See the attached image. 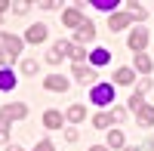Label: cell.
<instances>
[{
  "label": "cell",
  "mask_w": 154,
  "mask_h": 151,
  "mask_svg": "<svg viewBox=\"0 0 154 151\" xmlns=\"http://www.w3.org/2000/svg\"><path fill=\"white\" fill-rule=\"evenodd\" d=\"M89 102L93 105H111L114 102V86L111 83H96L93 93H89Z\"/></svg>",
  "instance_id": "6da1fadb"
},
{
  "label": "cell",
  "mask_w": 154,
  "mask_h": 151,
  "mask_svg": "<svg viewBox=\"0 0 154 151\" xmlns=\"http://www.w3.org/2000/svg\"><path fill=\"white\" fill-rule=\"evenodd\" d=\"M0 46H3L6 56L16 59V56L22 53V37H16V34H0Z\"/></svg>",
  "instance_id": "7a4b0ae2"
},
{
  "label": "cell",
  "mask_w": 154,
  "mask_h": 151,
  "mask_svg": "<svg viewBox=\"0 0 154 151\" xmlns=\"http://www.w3.org/2000/svg\"><path fill=\"white\" fill-rule=\"evenodd\" d=\"M43 86H46L49 93H65L68 90V80L62 77V74H49V77L43 80Z\"/></svg>",
  "instance_id": "3957f363"
},
{
  "label": "cell",
  "mask_w": 154,
  "mask_h": 151,
  "mask_svg": "<svg viewBox=\"0 0 154 151\" xmlns=\"http://www.w3.org/2000/svg\"><path fill=\"white\" fill-rule=\"evenodd\" d=\"M145 43H148V34H145V31H133V34H130V40H126V46H130L136 56L145 49Z\"/></svg>",
  "instance_id": "277c9868"
},
{
  "label": "cell",
  "mask_w": 154,
  "mask_h": 151,
  "mask_svg": "<svg viewBox=\"0 0 154 151\" xmlns=\"http://www.w3.org/2000/svg\"><path fill=\"white\" fill-rule=\"evenodd\" d=\"M25 40H28V43H43V40H46V25H40V22L31 25L28 34H25Z\"/></svg>",
  "instance_id": "5b68a950"
},
{
  "label": "cell",
  "mask_w": 154,
  "mask_h": 151,
  "mask_svg": "<svg viewBox=\"0 0 154 151\" xmlns=\"http://www.w3.org/2000/svg\"><path fill=\"white\" fill-rule=\"evenodd\" d=\"M96 40V28H93V22H83L80 28H77V43H93Z\"/></svg>",
  "instance_id": "8992f818"
},
{
  "label": "cell",
  "mask_w": 154,
  "mask_h": 151,
  "mask_svg": "<svg viewBox=\"0 0 154 151\" xmlns=\"http://www.w3.org/2000/svg\"><path fill=\"white\" fill-rule=\"evenodd\" d=\"M130 22H133L130 12H114V16L108 19V28H111V31H120V28H126Z\"/></svg>",
  "instance_id": "52a82bcc"
},
{
  "label": "cell",
  "mask_w": 154,
  "mask_h": 151,
  "mask_svg": "<svg viewBox=\"0 0 154 151\" xmlns=\"http://www.w3.org/2000/svg\"><path fill=\"white\" fill-rule=\"evenodd\" d=\"M0 114H3L6 120H22L25 114H28V108H25V105H6L3 111H0Z\"/></svg>",
  "instance_id": "ba28073f"
},
{
  "label": "cell",
  "mask_w": 154,
  "mask_h": 151,
  "mask_svg": "<svg viewBox=\"0 0 154 151\" xmlns=\"http://www.w3.org/2000/svg\"><path fill=\"white\" fill-rule=\"evenodd\" d=\"M74 77L80 80V83H96V80H99L96 71H93V68H83V65H74Z\"/></svg>",
  "instance_id": "9c48e42d"
},
{
  "label": "cell",
  "mask_w": 154,
  "mask_h": 151,
  "mask_svg": "<svg viewBox=\"0 0 154 151\" xmlns=\"http://www.w3.org/2000/svg\"><path fill=\"white\" fill-rule=\"evenodd\" d=\"M62 22H65L68 28H80V25H83V16H80V9H68L65 16H62Z\"/></svg>",
  "instance_id": "30bf717a"
},
{
  "label": "cell",
  "mask_w": 154,
  "mask_h": 151,
  "mask_svg": "<svg viewBox=\"0 0 154 151\" xmlns=\"http://www.w3.org/2000/svg\"><path fill=\"white\" fill-rule=\"evenodd\" d=\"M16 86V74L9 68H0V90H12Z\"/></svg>",
  "instance_id": "8fae6325"
},
{
  "label": "cell",
  "mask_w": 154,
  "mask_h": 151,
  "mask_svg": "<svg viewBox=\"0 0 154 151\" xmlns=\"http://www.w3.org/2000/svg\"><path fill=\"white\" fill-rule=\"evenodd\" d=\"M108 59H111V53L108 49H93V53H89V62H93V65H108Z\"/></svg>",
  "instance_id": "7c38bea8"
},
{
  "label": "cell",
  "mask_w": 154,
  "mask_h": 151,
  "mask_svg": "<svg viewBox=\"0 0 154 151\" xmlns=\"http://www.w3.org/2000/svg\"><path fill=\"white\" fill-rule=\"evenodd\" d=\"M43 127L59 130V127H62V114H59V111H46V114H43Z\"/></svg>",
  "instance_id": "4fadbf2b"
},
{
  "label": "cell",
  "mask_w": 154,
  "mask_h": 151,
  "mask_svg": "<svg viewBox=\"0 0 154 151\" xmlns=\"http://www.w3.org/2000/svg\"><path fill=\"white\" fill-rule=\"evenodd\" d=\"M114 80H117L120 86H130V83L136 80V74H133L130 68H117V74H114Z\"/></svg>",
  "instance_id": "5bb4252c"
},
{
  "label": "cell",
  "mask_w": 154,
  "mask_h": 151,
  "mask_svg": "<svg viewBox=\"0 0 154 151\" xmlns=\"http://www.w3.org/2000/svg\"><path fill=\"white\" fill-rule=\"evenodd\" d=\"M65 117L77 123V120H83V117H86V108H83V105H71V108L65 111Z\"/></svg>",
  "instance_id": "9a60e30c"
},
{
  "label": "cell",
  "mask_w": 154,
  "mask_h": 151,
  "mask_svg": "<svg viewBox=\"0 0 154 151\" xmlns=\"http://www.w3.org/2000/svg\"><path fill=\"white\" fill-rule=\"evenodd\" d=\"M139 123H142V127H151L154 123V105H145L142 111H139Z\"/></svg>",
  "instance_id": "2e32d148"
},
{
  "label": "cell",
  "mask_w": 154,
  "mask_h": 151,
  "mask_svg": "<svg viewBox=\"0 0 154 151\" xmlns=\"http://www.w3.org/2000/svg\"><path fill=\"white\" fill-rule=\"evenodd\" d=\"M108 148H123V133L120 130H108Z\"/></svg>",
  "instance_id": "e0dca14e"
},
{
  "label": "cell",
  "mask_w": 154,
  "mask_h": 151,
  "mask_svg": "<svg viewBox=\"0 0 154 151\" xmlns=\"http://www.w3.org/2000/svg\"><path fill=\"white\" fill-rule=\"evenodd\" d=\"M53 49H56V53H59V56H62V59H65V56H71V53H74V46H71V43H68V40H59V43H56V46H53Z\"/></svg>",
  "instance_id": "ac0fdd59"
},
{
  "label": "cell",
  "mask_w": 154,
  "mask_h": 151,
  "mask_svg": "<svg viewBox=\"0 0 154 151\" xmlns=\"http://www.w3.org/2000/svg\"><path fill=\"white\" fill-rule=\"evenodd\" d=\"M126 105H130V108L136 111V114H139V111L145 108V102H142V93H133V96H130V102H126Z\"/></svg>",
  "instance_id": "d6986e66"
},
{
  "label": "cell",
  "mask_w": 154,
  "mask_h": 151,
  "mask_svg": "<svg viewBox=\"0 0 154 151\" xmlns=\"http://www.w3.org/2000/svg\"><path fill=\"white\" fill-rule=\"evenodd\" d=\"M136 68L142 71V74H148V71H151V59H148V56H142V53H139V56H136Z\"/></svg>",
  "instance_id": "ffe728a7"
},
{
  "label": "cell",
  "mask_w": 154,
  "mask_h": 151,
  "mask_svg": "<svg viewBox=\"0 0 154 151\" xmlns=\"http://www.w3.org/2000/svg\"><path fill=\"white\" fill-rule=\"evenodd\" d=\"M111 120H114L111 114H96V120H93V127H96V130H105V127H111Z\"/></svg>",
  "instance_id": "44dd1931"
},
{
  "label": "cell",
  "mask_w": 154,
  "mask_h": 151,
  "mask_svg": "<svg viewBox=\"0 0 154 151\" xmlns=\"http://www.w3.org/2000/svg\"><path fill=\"white\" fill-rule=\"evenodd\" d=\"M71 59L77 62V65H83V59H86V49H83V46H74V53H71Z\"/></svg>",
  "instance_id": "7402d4cb"
},
{
  "label": "cell",
  "mask_w": 154,
  "mask_h": 151,
  "mask_svg": "<svg viewBox=\"0 0 154 151\" xmlns=\"http://www.w3.org/2000/svg\"><path fill=\"white\" fill-rule=\"evenodd\" d=\"M22 71H25V74H37V62H34V59H25V62H22Z\"/></svg>",
  "instance_id": "603a6c76"
},
{
  "label": "cell",
  "mask_w": 154,
  "mask_h": 151,
  "mask_svg": "<svg viewBox=\"0 0 154 151\" xmlns=\"http://www.w3.org/2000/svg\"><path fill=\"white\" fill-rule=\"evenodd\" d=\"M93 6L96 9H111V6H117V0H93Z\"/></svg>",
  "instance_id": "cb8c5ba5"
},
{
  "label": "cell",
  "mask_w": 154,
  "mask_h": 151,
  "mask_svg": "<svg viewBox=\"0 0 154 151\" xmlns=\"http://www.w3.org/2000/svg\"><path fill=\"white\" fill-rule=\"evenodd\" d=\"M34 151H56V148H53V142H49V139H40Z\"/></svg>",
  "instance_id": "d4e9b609"
},
{
  "label": "cell",
  "mask_w": 154,
  "mask_h": 151,
  "mask_svg": "<svg viewBox=\"0 0 154 151\" xmlns=\"http://www.w3.org/2000/svg\"><path fill=\"white\" fill-rule=\"evenodd\" d=\"M46 62H49V65H59V62H62V56L56 53V49H49V56H46Z\"/></svg>",
  "instance_id": "484cf974"
},
{
  "label": "cell",
  "mask_w": 154,
  "mask_h": 151,
  "mask_svg": "<svg viewBox=\"0 0 154 151\" xmlns=\"http://www.w3.org/2000/svg\"><path fill=\"white\" fill-rule=\"evenodd\" d=\"M111 117H114V120H123V117H126V111H123V108H117V111H111Z\"/></svg>",
  "instance_id": "4316f807"
},
{
  "label": "cell",
  "mask_w": 154,
  "mask_h": 151,
  "mask_svg": "<svg viewBox=\"0 0 154 151\" xmlns=\"http://www.w3.org/2000/svg\"><path fill=\"white\" fill-rule=\"evenodd\" d=\"M89 151H111V148H105V145H93Z\"/></svg>",
  "instance_id": "83f0119b"
},
{
  "label": "cell",
  "mask_w": 154,
  "mask_h": 151,
  "mask_svg": "<svg viewBox=\"0 0 154 151\" xmlns=\"http://www.w3.org/2000/svg\"><path fill=\"white\" fill-rule=\"evenodd\" d=\"M6 6H9V3H6V0H0V12H3V9H6Z\"/></svg>",
  "instance_id": "f1b7e54d"
},
{
  "label": "cell",
  "mask_w": 154,
  "mask_h": 151,
  "mask_svg": "<svg viewBox=\"0 0 154 151\" xmlns=\"http://www.w3.org/2000/svg\"><path fill=\"white\" fill-rule=\"evenodd\" d=\"M6 151H22V148H19V145H9V148H6Z\"/></svg>",
  "instance_id": "f546056e"
},
{
  "label": "cell",
  "mask_w": 154,
  "mask_h": 151,
  "mask_svg": "<svg viewBox=\"0 0 154 151\" xmlns=\"http://www.w3.org/2000/svg\"><path fill=\"white\" fill-rule=\"evenodd\" d=\"M3 62H6V53H0V65H3Z\"/></svg>",
  "instance_id": "4dcf8cb0"
},
{
  "label": "cell",
  "mask_w": 154,
  "mask_h": 151,
  "mask_svg": "<svg viewBox=\"0 0 154 151\" xmlns=\"http://www.w3.org/2000/svg\"><path fill=\"white\" fill-rule=\"evenodd\" d=\"M123 151H139V148H136V145H130V148H123Z\"/></svg>",
  "instance_id": "1f68e13d"
},
{
  "label": "cell",
  "mask_w": 154,
  "mask_h": 151,
  "mask_svg": "<svg viewBox=\"0 0 154 151\" xmlns=\"http://www.w3.org/2000/svg\"><path fill=\"white\" fill-rule=\"evenodd\" d=\"M151 148H154V142H151Z\"/></svg>",
  "instance_id": "d6a6232c"
}]
</instances>
